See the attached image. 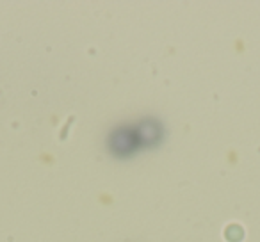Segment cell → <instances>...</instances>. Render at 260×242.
<instances>
[{"instance_id": "cell-1", "label": "cell", "mask_w": 260, "mask_h": 242, "mask_svg": "<svg viewBox=\"0 0 260 242\" xmlns=\"http://www.w3.org/2000/svg\"><path fill=\"white\" fill-rule=\"evenodd\" d=\"M139 143L138 132L132 128H118L116 134L111 137V145L114 153H132V150L136 148V145Z\"/></svg>"}]
</instances>
